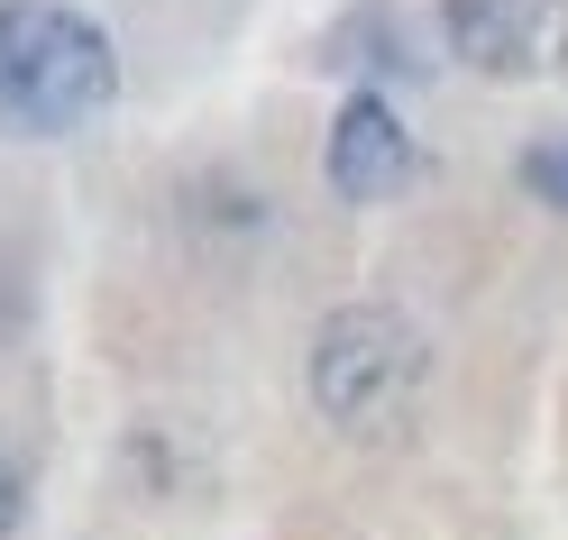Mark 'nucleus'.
<instances>
[{
  "instance_id": "f257e3e1",
  "label": "nucleus",
  "mask_w": 568,
  "mask_h": 540,
  "mask_svg": "<svg viewBox=\"0 0 568 540\" xmlns=\"http://www.w3.org/2000/svg\"><path fill=\"white\" fill-rule=\"evenodd\" d=\"M120 101V47L74 0H0V137H74Z\"/></svg>"
},
{
  "instance_id": "f03ea898",
  "label": "nucleus",
  "mask_w": 568,
  "mask_h": 540,
  "mask_svg": "<svg viewBox=\"0 0 568 540\" xmlns=\"http://www.w3.org/2000/svg\"><path fill=\"white\" fill-rule=\"evenodd\" d=\"M432 385V339L404 303H339L312 330V404L348 440H395L422 412Z\"/></svg>"
},
{
  "instance_id": "7ed1b4c3",
  "label": "nucleus",
  "mask_w": 568,
  "mask_h": 540,
  "mask_svg": "<svg viewBox=\"0 0 568 540\" xmlns=\"http://www.w3.org/2000/svg\"><path fill=\"white\" fill-rule=\"evenodd\" d=\"M440 28L486 83H541L568 64V0H440Z\"/></svg>"
},
{
  "instance_id": "20e7f679",
  "label": "nucleus",
  "mask_w": 568,
  "mask_h": 540,
  "mask_svg": "<svg viewBox=\"0 0 568 540\" xmlns=\"http://www.w3.org/2000/svg\"><path fill=\"white\" fill-rule=\"evenodd\" d=\"M413 174H422V147H413L404 111L358 83L339 101V120H331V193L339 202H395Z\"/></svg>"
},
{
  "instance_id": "39448f33",
  "label": "nucleus",
  "mask_w": 568,
  "mask_h": 540,
  "mask_svg": "<svg viewBox=\"0 0 568 540\" xmlns=\"http://www.w3.org/2000/svg\"><path fill=\"white\" fill-rule=\"evenodd\" d=\"M322 74H367V92H385V83L422 74V55H413L404 19L385 10V0H358V10H348L331 38H322Z\"/></svg>"
},
{
  "instance_id": "423d86ee",
  "label": "nucleus",
  "mask_w": 568,
  "mask_h": 540,
  "mask_svg": "<svg viewBox=\"0 0 568 540\" xmlns=\"http://www.w3.org/2000/svg\"><path fill=\"white\" fill-rule=\"evenodd\" d=\"M514 174H523V193L541 211H568V137H531Z\"/></svg>"
},
{
  "instance_id": "0eeeda50",
  "label": "nucleus",
  "mask_w": 568,
  "mask_h": 540,
  "mask_svg": "<svg viewBox=\"0 0 568 540\" xmlns=\"http://www.w3.org/2000/svg\"><path fill=\"white\" fill-rule=\"evenodd\" d=\"M28 522V458H19V440L0 430V540H10Z\"/></svg>"
}]
</instances>
